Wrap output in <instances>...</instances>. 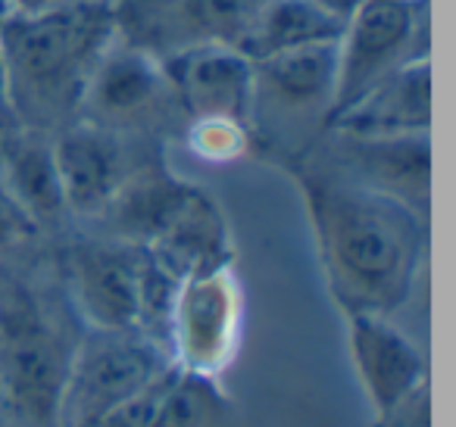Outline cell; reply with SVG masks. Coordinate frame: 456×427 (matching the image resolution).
Here are the masks:
<instances>
[{
    "label": "cell",
    "instance_id": "6da1fadb",
    "mask_svg": "<svg viewBox=\"0 0 456 427\" xmlns=\"http://www.w3.org/2000/svg\"><path fill=\"white\" fill-rule=\"evenodd\" d=\"M297 184L325 281L341 312L391 318L419 281L428 219L341 172L304 165Z\"/></svg>",
    "mask_w": 456,
    "mask_h": 427
},
{
    "label": "cell",
    "instance_id": "7a4b0ae2",
    "mask_svg": "<svg viewBox=\"0 0 456 427\" xmlns=\"http://www.w3.org/2000/svg\"><path fill=\"white\" fill-rule=\"evenodd\" d=\"M116 41V0H63L38 10H10L0 22V51L16 125L53 132L78 122L85 88Z\"/></svg>",
    "mask_w": 456,
    "mask_h": 427
},
{
    "label": "cell",
    "instance_id": "3957f363",
    "mask_svg": "<svg viewBox=\"0 0 456 427\" xmlns=\"http://www.w3.org/2000/svg\"><path fill=\"white\" fill-rule=\"evenodd\" d=\"M76 346L66 343L45 302L22 284H0V387L16 415L57 424Z\"/></svg>",
    "mask_w": 456,
    "mask_h": 427
},
{
    "label": "cell",
    "instance_id": "277c9868",
    "mask_svg": "<svg viewBox=\"0 0 456 427\" xmlns=\"http://www.w3.org/2000/svg\"><path fill=\"white\" fill-rule=\"evenodd\" d=\"M244 331V290L235 269L182 278L166 325V356L182 375L213 383L235 362Z\"/></svg>",
    "mask_w": 456,
    "mask_h": 427
},
{
    "label": "cell",
    "instance_id": "5b68a950",
    "mask_svg": "<svg viewBox=\"0 0 456 427\" xmlns=\"http://www.w3.org/2000/svg\"><path fill=\"white\" fill-rule=\"evenodd\" d=\"M169 356L141 334H97L76 346L60 399V427H101L116 408L151 387Z\"/></svg>",
    "mask_w": 456,
    "mask_h": 427
},
{
    "label": "cell",
    "instance_id": "8992f818",
    "mask_svg": "<svg viewBox=\"0 0 456 427\" xmlns=\"http://www.w3.org/2000/svg\"><path fill=\"white\" fill-rule=\"evenodd\" d=\"M425 57H431L428 0L422 4H369L362 13H356L347 22L341 41H338V82L331 116L356 103L391 72Z\"/></svg>",
    "mask_w": 456,
    "mask_h": 427
},
{
    "label": "cell",
    "instance_id": "52a82bcc",
    "mask_svg": "<svg viewBox=\"0 0 456 427\" xmlns=\"http://www.w3.org/2000/svg\"><path fill=\"white\" fill-rule=\"evenodd\" d=\"M263 0H116L119 41L166 60L200 44L241 51Z\"/></svg>",
    "mask_w": 456,
    "mask_h": 427
},
{
    "label": "cell",
    "instance_id": "ba28073f",
    "mask_svg": "<svg viewBox=\"0 0 456 427\" xmlns=\"http://www.w3.org/2000/svg\"><path fill=\"white\" fill-rule=\"evenodd\" d=\"M147 253L126 240H85L69 250V294L97 334H138Z\"/></svg>",
    "mask_w": 456,
    "mask_h": 427
},
{
    "label": "cell",
    "instance_id": "9c48e42d",
    "mask_svg": "<svg viewBox=\"0 0 456 427\" xmlns=\"http://www.w3.org/2000/svg\"><path fill=\"white\" fill-rule=\"evenodd\" d=\"M169 103H175V97L163 63L141 47L116 41L85 88L78 122L122 134L151 122Z\"/></svg>",
    "mask_w": 456,
    "mask_h": 427
},
{
    "label": "cell",
    "instance_id": "30bf717a",
    "mask_svg": "<svg viewBox=\"0 0 456 427\" xmlns=\"http://www.w3.org/2000/svg\"><path fill=\"white\" fill-rule=\"evenodd\" d=\"M175 107L188 119L250 122L254 113V60L232 44H200L159 60Z\"/></svg>",
    "mask_w": 456,
    "mask_h": 427
},
{
    "label": "cell",
    "instance_id": "8fae6325",
    "mask_svg": "<svg viewBox=\"0 0 456 427\" xmlns=\"http://www.w3.org/2000/svg\"><path fill=\"white\" fill-rule=\"evenodd\" d=\"M347 350L375 421L428 387L422 350L387 315H347Z\"/></svg>",
    "mask_w": 456,
    "mask_h": 427
},
{
    "label": "cell",
    "instance_id": "7c38bea8",
    "mask_svg": "<svg viewBox=\"0 0 456 427\" xmlns=\"http://www.w3.org/2000/svg\"><path fill=\"white\" fill-rule=\"evenodd\" d=\"M338 138L341 175L350 181L387 194L428 219L431 203V138L397 134V138Z\"/></svg>",
    "mask_w": 456,
    "mask_h": 427
},
{
    "label": "cell",
    "instance_id": "4fadbf2b",
    "mask_svg": "<svg viewBox=\"0 0 456 427\" xmlns=\"http://www.w3.org/2000/svg\"><path fill=\"white\" fill-rule=\"evenodd\" d=\"M53 157L66 209L78 215H103L132 178L122 138L91 122L60 128L53 138Z\"/></svg>",
    "mask_w": 456,
    "mask_h": 427
},
{
    "label": "cell",
    "instance_id": "5bb4252c",
    "mask_svg": "<svg viewBox=\"0 0 456 427\" xmlns=\"http://www.w3.org/2000/svg\"><path fill=\"white\" fill-rule=\"evenodd\" d=\"M335 134L347 138H397L431 132V60H412L381 78L356 103L329 119Z\"/></svg>",
    "mask_w": 456,
    "mask_h": 427
},
{
    "label": "cell",
    "instance_id": "9a60e30c",
    "mask_svg": "<svg viewBox=\"0 0 456 427\" xmlns=\"http://www.w3.org/2000/svg\"><path fill=\"white\" fill-rule=\"evenodd\" d=\"M254 113L269 109L281 116H322L329 122L338 82V44L260 60L254 63Z\"/></svg>",
    "mask_w": 456,
    "mask_h": 427
},
{
    "label": "cell",
    "instance_id": "2e32d148",
    "mask_svg": "<svg viewBox=\"0 0 456 427\" xmlns=\"http://www.w3.org/2000/svg\"><path fill=\"white\" fill-rule=\"evenodd\" d=\"M141 250L151 253L178 281L235 262L232 225H228L219 203L197 184L188 190L184 203L169 219V225L159 231V238Z\"/></svg>",
    "mask_w": 456,
    "mask_h": 427
},
{
    "label": "cell",
    "instance_id": "e0dca14e",
    "mask_svg": "<svg viewBox=\"0 0 456 427\" xmlns=\"http://www.w3.org/2000/svg\"><path fill=\"white\" fill-rule=\"evenodd\" d=\"M0 178L16 197L35 225L53 222L66 213L63 188H60L53 138L35 128H4L0 134Z\"/></svg>",
    "mask_w": 456,
    "mask_h": 427
},
{
    "label": "cell",
    "instance_id": "ac0fdd59",
    "mask_svg": "<svg viewBox=\"0 0 456 427\" xmlns=\"http://www.w3.org/2000/svg\"><path fill=\"white\" fill-rule=\"evenodd\" d=\"M344 26L325 16L313 0H263L241 51L254 63L306 47L338 44Z\"/></svg>",
    "mask_w": 456,
    "mask_h": 427
},
{
    "label": "cell",
    "instance_id": "d6986e66",
    "mask_svg": "<svg viewBox=\"0 0 456 427\" xmlns=\"http://www.w3.org/2000/svg\"><path fill=\"white\" fill-rule=\"evenodd\" d=\"M207 390V381L188 377L169 365L151 387L116 408L101 427H197L203 412H209V402L203 406L200 399Z\"/></svg>",
    "mask_w": 456,
    "mask_h": 427
},
{
    "label": "cell",
    "instance_id": "ffe728a7",
    "mask_svg": "<svg viewBox=\"0 0 456 427\" xmlns=\"http://www.w3.org/2000/svg\"><path fill=\"white\" fill-rule=\"evenodd\" d=\"M188 147L203 163H232L248 153L250 134L248 125L235 119H191Z\"/></svg>",
    "mask_w": 456,
    "mask_h": 427
},
{
    "label": "cell",
    "instance_id": "44dd1931",
    "mask_svg": "<svg viewBox=\"0 0 456 427\" xmlns=\"http://www.w3.org/2000/svg\"><path fill=\"white\" fill-rule=\"evenodd\" d=\"M379 427H431V402H428V387L419 390L416 396H410L406 402H400L394 412H387L385 418H379Z\"/></svg>",
    "mask_w": 456,
    "mask_h": 427
},
{
    "label": "cell",
    "instance_id": "7402d4cb",
    "mask_svg": "<svg viewBox=\"0 0 456 427\" xmlns=\"http://www.w3.org/2000/svg\"><path fill=\"white\" fill-rule=\"evenodd\" d=\"M313 4H316L325 16L341 22L344 28H347V22L354 20L356 13H362V10L369 7V0H313Z\"/></svg>",
    "mask_w": 456,
    "mask_h": 427
},
{
    "label": "cell",
    "instance_id": "603a6c76",
    "mask_svg": "<svg viewBox=\"0 0 456 427\" xmlns=\"http://www.w3.org/2000/svg\"><path fill=\"white\" fill-rule=\"evenodd\" d=\"M7 125H16V119H13V101H10L7 63H4V51H0V132Z\"/></svg>",
    "mask_w": 456,
    "mask_h": 427
},
{
    "label": "cell",
    "instance_id": "cb8c5ba5",
    "mask_svg": "<svg viewBox=\"0 0 456 427\" xmlns=\"http://www.w3.org/2000/svg\"><path fill=\"white\" fill-rule=\"evenodd\" d=\"M51 4H63V0H10V10H38Z\"/></svg>",
    "mask_w": 456,
    "mask_h": 427
},
{
    "label": "cell",
    "instance_id": "d4e9b609",
    "mask_svg": "<svg viewBox=\"0 0 456 427\" xmlns=\"http://www.w3.org/2000/svg\"><path fill=\"white\" fill-rule=\"evenodd\" d=\"M369 4H422V0H369Z\"/></svg>",
    "mask_w": 456,
    "mask_h": 427
},
{
    "label": "cell",
    "instance_id": "484cf974",
    "mask_svg": "<svg viewBox=\"0 0 456 427\" xmlns=\"http://www.w3.org/2000/svg\"><path fill=\"white\" fill-rule=\"evenodd\" d=\"M7 13H10V0H0V22L7 20Z\"/></svg>",
    "mask_w": 456,
    "mask_h": 427
}]
</instances>
